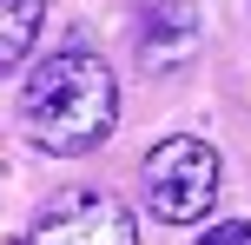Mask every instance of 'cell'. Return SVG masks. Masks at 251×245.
<instances>
[{"label":"cell","instance_id":"1","mask_svg":"<svg viewBox=\"0 0 251 245\" xmlns=\"http://www.w3.org/2000/svg\"><path fill=\"white\" fill-rule=\"evenodd\" d=\"M119 119V73L93 47H60L20 80V133L53 159L93 153Z\"/></svg>","mask_w":251,"mask_h":245},{"label":"cell","instance_id":"2","mask_svg":"<svg viewBox=\"0 0 251 245\" xmlns=\"http://www.w3.org/2000/svg\"><path fill=\"white\" fill-rule=\"evenodd\" d=\"M139 186H146V212L152 219L192 225V219H205L212 199H218V153L205 139H192V133H172V139H159L146 153Z\"/></svg>","mask_w":251,"mask_h":245},{"label":"cell","instance_id":"3","mask_svg":"<svg viewBox=\"0 0 251 245\" xmlns=\"http://www.w3.org/2000/svg\"><path fill=\"white\" fill-rule=\"evenodd\" d=\"M20 245H139V225L126 199L100 192V186H73L20 232Z\"/></svg>","mask_w":251,"mask_h":245},{"label":"cell","instance_id":"4","mask_svg":"<svg viewBox=\"0 0 251 245\" xmlns=\"http://www.w3.org/2000/svg\"><path fill=\"white\" fill-rule=\"evenodd\" d=\"M132 27H139V66L172 73L199 47V0H132Z\"/></svg>","mask_w":251,"mask_h":245},{"label":"cell","instance_id":"5","mask_svg":"<svg viewBox=\"0 0 251 245\" xmlns=\"http://www.w3.org/2000/svg\"><path fill=\"white\" fill-rule=\"evenodd\" d=\"M40 20H47V0H0V73L26 60V47L40 40Z\"/></svg>","mask_w":251,"mask_h":245},{"label":"cell","instance_id":"6","mask_svg":"<svg viewBox=\"0 0 251 245\" xmlns=\"http://www.w3.org/2000/svg\"><path fill=\"white\" fill-rule=\"evenodd\" d=\"M199 245H251V219H225V225H212Z\"/></svg>","mask_w":251,"mask_h":245}]
</instances>
